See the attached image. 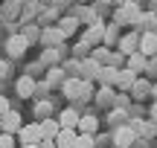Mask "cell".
<instances>
[{"label":"cell","mask_w":157,"mask_h":148,"mask_svg":"<svg viewBox=\"0 0 157 148\" xmlns=\"http://www.w3.org/2000/svg\"><path fill=\"white\" fill-rule=\"evenodd\" d=\"M21 142L23 145H38L41 142V125L38 122H32V125H21Z\"/></svg>","instance_id":"52a82bcc"},{"label":"cell","mask_w":157,"mask_h":148,"mask_svg":"<svg viewBox=\"0 0 157 148\" xmlns=\"http://www.w3.org/2000/svg\"><path fill=\"white\" fill-rule=\"evenodd\" d=\"M113 23L117 26H125V23H140V6L131 0V3H122L117 6V12H113Z\"/></svg>","instance_id":"6da1fadb"},{"label":"cell","mask_w":157,"mask_h":148,"mask_svg":"<svg viewBox=\"0 0 157 148\" xmlns=\"http://www.w3.org/2000/svg\"><path fill=\"white\" fill-rule=\"evenodd\" d=\"M64 79H67V73H64L61 67H50V73H47V87H56V84H64Z\"/></svg>","instance_id":"603a6c76"},{"label":"cell","mask_w":157,"mask_h":148,"mask_svg":"<svg viewBox=\"0 0 157 148\" xmlns=\"http://www.w3.org/2000/svg\"><path fill=\"white\" fill-rule=\"evenodd\" d=\"M99 70H102V64H96L93 58H84L82 67H78V79H82V81H90V79L99 76Z\"/></svg>","instance_id":"7c38bea8"},{"label":"cell","mask_w":157,"mask_h":148,"mask_svg":"<svg viewBox=\"0 0 157 148\" xmlns=\"http://www.w3.org/2000/svg\"><path fill=\"white\" fill-rule=\"evenodd\" d=\"M140 52L146 58H151L154 52H157V32H146V35H140Z\"/></svg>","instance_id":"9a60e30c"},{"label":"cell","mask_w":157,"mask_h":148,"mask_svg":"<svg viewBox=\"0 0 157 148\" xmlns=\"http://www.w3.org/2000/svg\"><path fill=\"white\" fill-rule=\"evenodd\" d=\"M50 110H52L50 102H38V105H35V113H38L41 119H50Z\"/></svg>","instance_id":"f546056e"},{"label":"cell","mask_w":157,"mask_h":148,"mask_svg":"<svg viewBox=\"0 0 157 148\" xmlns=\"http://www.w3.org/2000/svg\"><path fill=\"white\" fill-rule=\"evenodd\" d=\"M113 148H117V145H113Z\"/></svg>","instance_id":"bcb514c9"},{"label":"cell","mask_w":157,"mask_h":148,"mask_svg":"<svg viewBox=\"0 0 157 148\" xmlns=\"http://www.w3.org/2000/svg\"><path fill=\"white\" fill-rule=\"evenodd\" d=\"M0 148H15V137L12 134H0Z\"/></svg>","instance_id":"d6a6232c"},{"label":"cell","mask_w":157,"mask_h":148,"mask_svg":"<svg viewBox=\"0 0 157 148\" xmlns=\"http://www.w3.org/2000/svg\"><path fill=\"white\" fill-rule=\"evenodd\" d=\"M131 131H134V134H143V137H154V122H134Z\"/></svg>","instance_id":"4316f807"},{"label":"cell","mask_w":157,"mask_h":148,"mask_svg":"<svg viewBox=\"0 0 157 148\" xmlns=\"http://www.w3.org/2000/svg\"><path fill=\"white\" fill-rule=\"evenodd\" d=\"M131 96H134L137 102L148 99V96H151V81H148V79H143V76H140V79L134 81V87H131Z\"/></svg>","instance_id":"2e32d148"},{"label":"cell","mask_w":157,"mask_h":148,"mask_svg":"<svg viewBox=\"0 0 157 148\" xmlns=\"http://www.w3.org/2000/svg\"><path fill=\"white\" fill-rule=\"evenodd\" d=\"M76 137H78V131H70V128H61V131L56 134V148H73L76 145Z\"/></svg>","instance_id":"5bb4252c"},{"label":"cell","mask_w":157,"mask_h":148,"mask_svg":"<svg viewBox=\"0 0 157 148\" xmlns=\"http://www.w3.org/2000/svg\"><path fill=\"white\" fill-rule=\"evenodd\" d=\"M38 148H56V142H52V139H41Z\"/></svg>","instance_id":"8d00e7d4"},{"label":"cell","mask_w":157,"mask_h":148,"mask_svg":"<svg viewBox=\"0 0 157 148\" xmlns=\"http://www.w3.org/2000/svg\"><path fill=\"white\" fill-rule=\"evenodd\" d=\"M58 61H61V50H50V46H47V50L41 52V64H44V67H58Z\"/></svg>","instance_id":"7402d4cb"},{"label":"cell","mask_w":157,"mask_h":148,"mask_svg":"<svg viewBox=\"0 0 157 148\" xmlns=\"http://www.w3.org/2000/svg\"><path fill=\"white\" fill-rule=\"evenodd\" d=\"M64 38H67V35H64L58 26H50V29H44V32H41L38 41L44 44V50H47V46H50V50H58V46L64 44Z\"/></svg>","instance_id":"3957f363"},{"label":"cell","mask_w":157,"mask_h":148,"mask_svg":"<svg viewBox=\"0 0 157 148\" xmlns=\"http://www.w3.org/2000/svg\"><path fill=\"white\" fill-rule=\"evenodd\" d=\"M113 99H117V93H113V87H102L99 93H96V105H102V108H111Z\"/></svg>","instance_id":"cb8c5ba5"},{"label":"cell","mask_w":157,"mask_h":148,"mask_svg":"<svg viewBox=\"0 0 157 148\" xmlns=\"http://www.w3.org/2000/svg\"><path fill=\"white\" fill-rule=\"evenodd\" d=\"M0 87H3V81H0Z\"/></svg>","instance_id":"f6af8a7d"},{"label":"cell","mask_w":157,"mask_h":148,"mask_svg":"<svg viewBox=\"0 0 157 148\" xmlns=\"http://www.w3.org/2000/svg\"><path fill=\"white\" fill-rule=\"evenodd\" d=\"M73 148H93V137H90V134H78Z\"/></svg>","instance_id":"f1b7e54d"},{"label":"cell","mask_w":157,"mask_h":148,"mask_svg":"<svg viewBox=\"0 0 157 148\" xmlns=\"http://www.w3.org/2000/svg\"><path fill=\"white\" fill-rule=\"evenodd\" d=\"M99 3H113V0H99Z\"/></svg>","instance_id":"b9f144b4"},{"label":"cell","mask_w":157,"mask_h":148,"mask_svg":"<svg viewBox=\"0 0 157 148\" xmlns=\"http://www.w3.org/2000/svg\"><path fill=\"white\" fill-rule=\"evenodd\" d=\"M17 131H21V113L17 110H9L0 116V134H17Z\"/></svg>","instance_id":"5b68a950"},{"label":"cell","mask_w":157,"mask_h":148,"mask_svg":"<svg viewBox=\"0 0 157 148\" xmlns=\"http://www.w3.org/2000/svg\"><path fill=\"white\" fill-rule=\"evenodd\" d=\"M137 79H140L137 73H131L128 67H122V70H117V84H113V87H117L119 93H128L131 87H134V81H137Z\"/></svg>","instance_id":"8992f818"},{"label":"cell","mask_w":157,"mask_h":148,"mask_svg":"<svg viewBox=\"0 0 157 148\" xmlns=\"http://www.w3.org/2000/svg\"><path fill=\"white\" fill-rule=\"evenodd\" d=\"M117 41H119V26H117V23H108V26H105V35H102V46L111 50Z\"/></svg>","instance_id":"ffe728a7"},{"label":"cell","mask_w":157,"mask_h":148,"mask_svg":"<svg viewBox=\"0 0 157 148\" xmlns=\"http://www.w3.org/2000/svg\"><path fill=\"white\" fill-rule=\"evenodd\" d=\"M96 128H99V119H96V116H78V125H76L78 134H90V137H93Z\"/></svg>","instance_id":"ac0fdd59"},{"label":"cell","mask_w":157,"mask_h":148,"mask_svg":"<svg viewBox=\"0 0 157 148\" xmlns=\"http://www.w3.org/2000/svg\"><path fill=\"white\" fill-rule=\"evenodd\" d=\"M128 105H131V99L125 96V93H117V99H113V108H119V110H128Z\"/></svg>","instance_id":"1f68e13d"},{"label":"cell","mask_w":157,"mask_h":148,"mask_svg":"<svg viewBox=\"0 0 157 148\" xmlns=\"http://www.w3.org/2000/svg\"><path fill=\"white\" fill-rule=\"evenodd\" d=\"M96 81H99L102 87H113L117 84V67H102L99 76H96Z\"/></svg>","instance_id":"d6986e66"},{"label":"cell","mask_w":157,"mask_h":148,"mask_svg":"<svg viewBox=\"0 0 157 148\" xmlns=\"http://www.w3.org/2000/svg\"><path fill=\"white\" fill-rule=\"evenodd\" d=\"M9 110H12V105H9V99H6L3 93H0V116H3V113H9Z\"/></svg>","instance_id":"e575fe53"},{"label":"cell","mask_w":157,"mask_h":148,"mask_svg":"<svg viewBox=\"0 0 157 148\" xmlns=\"http://www.w3.org/2000/svg\"><path fill=\"white\" fill-rule=\"evenodd\" d=\"M78 3H93V0H78Z\"/></svg>","instance_id":"60d3db41"},{"label":"cell","mask_w":157,"mask_h":148,"mask_svg":"<svg viewBox=\"0 0 157 148\" xmlns=\"http://www.w3.org/2000/svg\"><path fill=\"white\" fill-rule=\"evenodd\" d=\"M58 29H61V32L70 38V35L78 29V17H70V15H67V17H61V20H58Z\"/></svg>","instance_id":"d4e9b609"},{"label":"cell","mask_w":157,"mask_h":148,"mask_svg":"<svg viewBox=\"0 0 157 148\" xmlns=\"http://www.w3.org/2000/svg\"><path fill=\"white\" fill-rule=\"evenodd\" d=\"M6 73H9V61H0V79H3Z\"/></svg>","instance_id":"74e56055"},{"label":"cell","mask_w":157,"mask_h":148,"mask_svg":"<svg viewBox=\"0 0 157 148\" xmlns=\"http://www.w3.org/2000/svg\"><path fill=\"white\" fill-rule=\"evenodd\" d=\"M23 148H38V145H23Z\"/></svg>","instance_id":"7bdbcfd3"},{"label":"cell","mask_w":157,"mask_h":148,"mask_svg":"<svg viewBox=\"0 0 157 148\" xmlns=\"http://www.w3.org/2000/svg\"><path fill=\"white\" fill-rule=\"evenodd\" d=\"M102 35H105V23H102V20H93V23H90V29L84 32V44H87V46L102 44Z\"/></svg>","instance_id":"8fae6325"},{"label":"cell","mask_w":157,"mask_h":148,"mask_svg":"<svg viewBox=\"0 0 157 148\" xmlns=\"http://www.w3.org/2000/svg\"><path fill=\"white\" fill-rule=\"evenodd\" d=\"M90 58H93L96 64H102V67H105V64H108V58H111V50H108V46H93Z\"/></svg>","instance_id":"484cf974"},{"label":"cell","mask_w":157,"mask_h":148,"mask_svg":"<svg viewBox=\"0 0 157 148\" xmlns=\"http://www.w3.org/2000/svg\"><path fill=\"white\" fill-rule=\"evenodd\" d=\"M113 3H117V6H122V3H131V0H113Z\"/></svg>","instance_id":"ab89813d"},{"label":"cell","mask_w":157,"mask_h":148,"mask_svg":"<svg viewBox=\"0 0 157 148\" xmlns=\"http://www.w3.org/2000/svg\"><path fill=\"white\" fill-rule=\"evenodd\" d=\"M117 46H119V52H122V55L137 52V50H140V32H125V35H119Z\"/></svg>","instance_id":"277c9868"},{"label":"cell","mask_w":157,"mask_h":148,"mask_svg":"<svg viewBox=\"0 0 157 148\" xmlns=\"http://www.w3.org/2000/svg\"><path fill=\"white\" fill-rule=\"evenodd\" d=\"M105 67H117V70H122L125 67V55H122V52H111V58H108V64H105Z\"/></svg>","instance_id":"83f0119b"},{"label":"cell","mask_w":157,"mask_h":148,"mask_svg":"<svg viewBox=\"0 0 157 148\" xmlns=\"http://www.w3.org/2000/svg\"><path fill=\"white\" fill-rule=\"evenodd\" d=\"M41 139H56V134L61 131V125H58V119H41Z\"/></svg>","instance_id":"e0dca14e"},{"label":"cell","mask_w":157,"mask_h":148,"mask_svg":"<svg viewBox=\"0 0 157 148\" xmlns=\"http://www.w3.org/2000/svg\"><path fill=\"white\" fill-rule=\"evenodd\" d=\"M148 122H154V125H157V102L148 108Z\"/></svg>","instance_id":"d590c367"},{"label":"cell","mask_w":157,"mask_h":148,"mask_svg":"<svg viewBox=\"0 0 157 148\" xmlns=\"http://www.w3.org/2000/svg\"><path fill=\"white\" fill-rule=\"evenodd\" d=\"M146 64H148V58L143 55L140 50H137V52H131V55H125V67H128L131 73H137V76H143V70H146Z\"/></svg>","instance_id":"30bf717a"},{"label":"cell","mask_w":157,"mask_h":148,"mask_svg":"<svg viewBox=\"0 0 157 148\" xmlns=\"http://www.w3.org/2000/svg\"><path fill=\"white\" fill-rule=\"evenodd\" d=\"M125 119H128V110H111V125L113 128H117V122H122V125H125Z\"/></svg>","instance_id":"4dcf8cb0"},{"label":"cell","mask_w":157,"mask_h":148,"mask_svg":"<svg viewBox=\"0 0 157 148\" xmlns=\"http://www.w3.org/2000/svg\"><path fill=\"white\" fill-rule=\"evenodd\" d=\"M58 125H61V128H70V131H76V125H78V113H76L73 108H67L61 116H58Z\"/></svg>","instance_id":"44dd1931"},{"label":"cell","mask_w":157,"mask_h":148,"mask_svg":"<svg viewBox=\"0 0 157 148\" xmlns=\"http://www.w3.org/2000/svg\"><path fill=\"white\" fill-rule=\"evenodd\" d=\"M61 93H64L67 99H87V96H90V81H82V79H64Z\"/></svg>","instance_id":"7a4b0ae2"},{"label":"cell","mask_w":157,"mask_h":148,"mask_svg":"<svg viewBox=\"0 0 157 148\" xmlns=\"http://www.w3.org/2000/svg\"><path fill=\"white\" fill-rule=\"evenodd\" d=\"M35 84H38V81H35L32 76H21V79L15 81V90H17V96H21V99H29L35 93Z\"/></svg>","instance_id":"4fadbf2b"},{"label":"cell","mask_w":157,"mask_h":148,"mask_svg":"<svg viewBox=\"0 0 157 148\" xmlns=\"http://www.w3.org/2000/svg\"><path fill=\"white\" fill-rule=\"evenodd\" d=\"M26 38H23V35H12L9 41H6V52H9L12 58H21L23 52H26Z\"/></svg>","instance_id":"9c48e42d"},{"label":"cell","mask_w":157,"mask_h":148,"mask_svg":"<svg viewBox=\"0 0 157 148\" xmlns=\"http://www.w3.org/2000/svg\"><path fill=\"white\" fill-rule=\"evenodd\" d=\"M154 134H157V125H154Z\"/></svg>","instance_id":"ee69618b"},{"label":"cell","mask_w":157,"mask_h":148,"mask_svg":"<svg viewBox=\"0 0 157 148\" xmlns=\"http://www.w3.org/2000/svg\"><path fill=\"white\" fill-rule=\"evenodd\" d=\"M134 139H137V134L131 131V125H117V131H113V145L117 148H128Z\"/></svg>","instance_id":"ba28073f"},{"label":"cell","mask_w":157,"mask_h":148,"mask_svg":"<svg viewBox=\"0 0 157 148\" xmlns=\"http://www.w3.org/2000/svg\"><path fill=\"white\" fill-rule=\"evenodd\" d=\"M23 35H26V44H32V41H38L35 35H41V32H38L35 26H26V29H23Z\"/></svg>","instance_id":"836d02e7"},{"label":"cell","mask_w":157,"mask_h":148,"mask_svg":"<svg viewBox=\"0 0 157 148\" xmlns=\"http://www.w3.org/2000/svg\"><path fill=\"white\" fill-rule=\"evenodd\" d=\"M151 96H154V102H157V81H151Z\"/></svg>","instance_id":"f35d334b"}]
</instances>
